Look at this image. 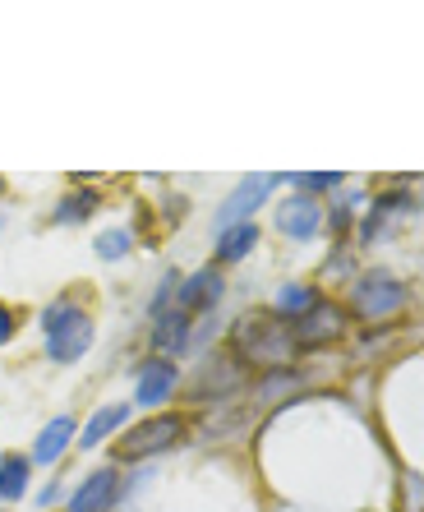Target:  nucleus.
Instances as JSON below:
<instances>
[{
    "mask_svg": "<svg viewBox=\"0 0 424 512\" xmlns=\"http://www.w3.org/2000/svg\"><path fill=\"white\" fill-rule=\"evenodd\" d=\"M176 383H180V370H176V360H148L139 370V383H134V397H139L143 406H162L166 397L176 393Z\"/></svg>",
    "mask_w": 424,
    "mask_h": 512,
    "instance_id": "obj_10",
    "label": "nucleus"
},
{
    "mask_svg": "<svg viewBox=\"0 0 424 512\" xmlns=\"http://www.w3.org/2000/svg\"><path fill=\"white\" fill-rule=\"evenodd\" d=\"M185 425L189 420L180 411H166V416H153V420H139L134 429H125L116 443V457L120 462H143V457H157L166 448H176L185 439Z\"/></svg>",
    "mask_w": 424,
    "mask_h": 512,
    "instance_id": "obj_3",
    "label": "nucleus"
},
{
    "mask_svg": "<svg viewBox=\"0 0 424 512\" xmlns=\"http://www.w3.org/2000/svg\"><path fill=\"white\" fill-rule=\"evenodd\" d=\"M0 190H5V180H0Z\"/></svg>",
    "mask_w": 424,
    "mask_h": 512,
    "instance_id": "obj_25",
    "label": "nucleus"
},
{
    "mask_svg": "<svg viewBox=\"0 0 424 512\" xmlns=\"http://www.w3.org/2000/svg\"><path fill=\"white\" fill-rule=\"evenodd\" d=\"M97 208V194L93 190H70L65 199L56 203V222L60 227H74V222H88Z\"/></svg>",
    "mask_w": 424,
    "mask_h": 512,
    "instance_id": "obj_18",
    "label": "nucleus"
},
{
    "mask_svg": "<svg viewBox=\"0 0 424 512\" xmlns=\"http://www.w3.org/2000/svg\"><path fill=\"white\" fill-rule=\"evenodd\" d=\"M176 282H180L176 273H166V277H162V291H157V296H153V314H162V305H166V300H171V296H176Z\"/></svg>",
    "mask_w": 424,
    "mask_h": 512,
    "instance_id": "obj_22",
    "label": "nucleus"
},
{
    "mask_svg": "<svg viewBox=\"0 0 424 512\" xmlns=\"http://www.w3.org/2000/svg\"><path fill=\"white\" fill-rule=\"evenodd\" d=\"M130 245H134V236L125 227H111V231H102V236H97V254H102V259H125V254H130Z\"/></svg>",
    "mask_w": 424,
    "mask_h": 512,
    "instance_id": "obj_20",
    "label": "nucleus"
},
{
    "mask_svg": "<svg viewBox=\"0 0 424 512\" xmlns=\"http://www.w3.org/2000/svg\"><path fill=\"white\" fill-rule=\"evenodd\" d=\"M240 388V360L236 356H208L189 379V397L194 402H222V397H236Z\"/></svg>",
    "mask_w": 424,
    "mask_h": 512,
    "instance_id": "obj_6",
    "label": "nucleus"
},
{
    "mask_svg": "<svg viewBox=\"0 0 424 512\" xmlns=\"http://www.w3.org/2000/svg\"><path fill=\"white\" fill-rule=\"evenodd\" d=\"M254 245H259V227L254 222H236V227H226L222 240H217V263H240Z\"/></svg>",
    "mask_w": 424,
    "mask_h": 512,
    "instance_id": "obj_16",
    "label": "nucleus"
},
{
    "mask_svg": "<svg viewBox=\"0 0 424 512\" xmlns=\"http://www.w3.org/2000/svg\"><path fill=\"white\" fill-rule=\"evenodd\" d=\"M10 337H14V310L0 305V342H10Z\"/></svg>",
    "mask_w": 424,
    "mask_h": 512,
    "instance_id": "obj_23",
    "label": "nucleus"
},
{
    "mask_svg": "<svg viewBox=\"0 0 424 512\" xmlns=\"http://www.w3.org/2000/svg\"><path fill=\"white\" fill-rule=\"evenodd\" d=\"M295 185H300V194H309L314 199L318 190H332V185H342V176L337 171H318V176H291Z\"/></svg>",
    "mask_w": 424,
    "mask_h": 512,
    "instance_id": "obj_21",
    "label": "nucleus"
},
{
    "mask_svg": "<svg viewBox=\"0 0 424 512\" xmlns=\"http://www.w3.org/2000/svg\"><path fill=\"white\" fill-rule=\"evenodd\" d=\"M56 494H60V489H56V485H47L42 494H37V503H42V508H51V503H56Z\"/></svg>",
    "mask_w": 424,
    "mask_h": 512,
    "instance_id": "obj_24",
    "label": "nucleus"
},
{
    "mask_svg": "<svg viewBox=\"0 0 424 512\" xmlns=\"http://www.w3.org/2000/svg\"><path fill=\"white\" fill-rule=\"evenodd\" d=\"M342 337H346V310H342V305H332V300H318L309 314L291 319L295 351H300V346L318 351V346H332V342H342Z\"/></svg>",
    "mask_w": 424,
    "mask_h": 512,
    "instance_id": "obj_5",
    "label": "nucleus"
},
{
    "mask_svg": "<svg viewBox=\"0 0 424 512\" xmlns=\"http://www.w3.org/2000/svg\"><path fill=\"white\" fill-rule=\"evenodd\" d=\"M28 476H33V462L24 453H10L0 457V499L5 503H19L28 494Z\"/></svg>",
    "mask_w": 424,
    "mask_h": 512,
    "instance_id": "obj_15",
    "label": "nucleus"
},
{
    "mask_svg": "<svg viewBox=\"0 0 424 512\" xmlns=\"http://www.w3.org/2000/svg\"><path fill=\"white\" fill-rule=\"evenodd\" d=\"M318 305V291L314 286H300V282H291V286H282V291H277V296H272V314H277V319H300V314H309Z\"/></svg>",
    "mask_w": 424,
    "mask_h": 512,
    "instance_id": "obj_17",
    "label": "nucleus"
},
{
    "mask_svg": "<svg viewBox=\"0 0 424 512\" xmlns=\"http://www.w3.org/2000/svg\"><path fill=\"white\" fill-rule=\"evenodd\" d=\"M222 273L217 268H199L194 277H185V286L176 291V300H180V314H194V310H212L217 300H222Z\"/></svg>",
    "mask_w": 424,
    "mask_h": 512,
    "instance_id": "obj_11",
    "label": "nucleus"
},
{
    "mask_svg": "<svg viewBox=\"0 0 424 512\" xmlns=\"http://www.w3.org/2000/svg\"><path fill=\"white\" fill-rule=\"evenodd\" d=\"M120 499V476L116 466H97L83 476V485L70 494V508L65 512H111Z\"/></svg>",
    "mask_w": 424,
    "mask_h": 512,
    "instance_id": "obj_7",
    "label": "nucleus"
},
{
    "mask_svg": "<svg viewBox=\"0 0 424 512\" xmlns=\"http://www.w3.org/2000/svg\"><path fill=\"white\" fill-rule=\"evenodd\" d=\"M70 439H74V420L70 416H56L42 434H37V448H33V457L28 462H37V466H51V462H60V453L70 448Z\"/></svg>",
    "mask_w": 424,
    "mask_h": 512,
    "instance_id": "obj_13",
    "label": "nucleus"
},
{
    "mask_svg": "<svg viewBox=\"0 0 424 512\" xmlns=\"http://www.w3.org/2000/svg\"><path fill=\"white\" fill-rule=\"evenodd\" d=\"M125 425H130V406L116 402V406H102V411L83 425V434H74V439H79V448H97L106 434H116V429H125Z\"/></svg>",
    "mask_w": 424,
    "mask_h": 512,
    "instance_id": "obj_14",
    "label": "nucleus"
},
{
    "mask_svg": "<svg viewBox=\"0 0 424 512\" xmlns=\"http://www.w3.org/2000/svg\"><path fill=\"white\" fill-rule=\"evenodd\" d=\"M300 383H305V379H300L295 370H272L268 379H263L259 388H254V397H259V402H282V397H286V393H295Z\"/></svg>",
    "mask_w": 424,
    "mask_h": 512,
    "instance_id": "obj_19",
    "label": "nucleus"
},
{
    "mask_svg": "<svg viewBox=\"0 0 424 512\" xmlns=\"http://www.w3.org/2000/svg\"><path fill=\"white\" fill-rule=\"evenodd\" d=\"M189 328H194V323H189V314H180V310L157 314V328H153V346H157V356L171 360L176 351H185Z\"/></svg>",
    "mask_w": 424,
    "mask_h": 512,
    "instance_id": "obj_12",
    "label": "nucleus"
},
{
    "mask_svg": "<svg viewBox=\"0 0 424 512\" xmlns=\"http://www.w3.org/2000/svg\"><path fill=\"white\" fill-rule=\"evenodd\" d=\"M401 305H406V286H401L392 273H383V268L365 273L360 282L351 286V310L360 314V319H369V323L392 319Z\"/></svg>",
    "mask_w": 424,
    "mask_h": 512,
    "instance_id": "obj_4",
    "label": "nucleus"
},
{
    "mask_svg": "<svg viewBox=\"0 0 424 512\" xmlns=\"http://www.w3.org/2000/svg\"><path fill=\"white\" fill-rule=\"evenodd\" d=\"M42 333H47V356L60 365H74L93 346V314L79 310L74 300H56L42 314Z\"/></svg>",
    "mask_w": 424,
    "mask_h": 512,
    "instance_id": "obj_2",
    "label": "nucleus"
},
{
    "mask_svg": "<svg viewBox=\"0 0 424 512\" xmlns=\"http://www.w3.org/2000/svg\"><path fill=\"white\" fill-rule=\"evenodd\" d=\"M277 180H282V176H249V180H240L236 194L222 203V217H217V227L226 231V227H236V222H249V213H254V208L268 199Z\"/></svg>",
    "mask_w": 424,
    "mask_h": 512,
    "instance_id": "obj_9",
    "label": "nucleus"
},
{
    "mask_svg": "<svg viewBox=\"0 0 424 512\" xmlns=\"http://www.w3.org/2000/svg\"><path fill=\"white\" fill-rule=\"evenodd\" d=\"M272 222H277V231L291 240H309L323 231V208H318V199H309V194H291V199L277 203V213H272Z\"/></svg>",
    "mask_w": 424,
    "mask_h": 512,
    "instance_id": "obj_8",
    "label": "nucleus"
},
{
    "mask_svg": "<svg viewBox=\"0 0 424 512\" xmlns=\"http://www.w3.org/2000/svg\"><path fill=\"white\" fill-rule=\"evenodd\" d=\"M231 351L245 365L259 370H291L295 360V342H291V323L277 314H249L231 328Z\"/></svg>",
    "mask_w": 424,
    "mask_h": 512,
    "instance_id": "obj_1",
    "label": "nucleus"
}]
</instances>
